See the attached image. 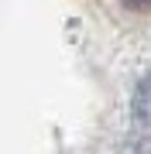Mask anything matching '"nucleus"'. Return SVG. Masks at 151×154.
<instances>
[{
	"mask_svg": "<svg viewBox=\"0 0 151 154\" xmlns=\"http://www.w3.org/2000/svg\"><path fill=\"white\" fill-rule=\"evenodd\" d=\"M120 154H151V137H134V140H127Z\"/></svg>",
	"mask_w": 151,
	"mask_h": 154,
	"instance_id": "nucleus-2",
	"label": "nucleus"
},
{
	"mask_svg": "<svg viewBox=\"0 0 151 154\" xmlns=\"http://www.w3.org/2000/svg\"><path fill=\"white\" fill-rule=\"evenodd\" d=\"M131 113L141 127H151V75H144L134 89V99H131Z\"/></svg>",
	"mask_w": 151,
	"mask_h": 154,
	"instance_id": "nucleus-1",
	"label": "nucleus"
},
{
	"mask_svg": "<svg viewBox=\"0 0 151 154\" xmlns=\"http://www.w3.org/2000/svg\"><path fill=\"white\" fill-rule=\"evenodd\" d=\"M127 7H137V11H144V7H151V0H124Z\"/></svg>",
	"mask_w": 151,
	"mask_h": 154,
	"instance_id": "nucleus-3",
	"label": "nucleus"
}]
</instances>
